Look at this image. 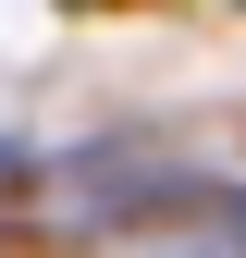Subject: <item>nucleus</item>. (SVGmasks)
I'll use <instances>...</instances> for the list:
<instances>
[{"instance_id": "obj_1", "label": "nucleus", "mask_w": 246, "mask_h": 258, "mask_svg": "<svg viewBox=\"0 0 246 258\" xmlns=\"http://www.w3.org/2000/svg\"><path fill=\"white\" fill-rule=\"evenodd\" d=\"M0 172H13V148H0Z\"/></svg>"}]
</instances>
